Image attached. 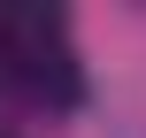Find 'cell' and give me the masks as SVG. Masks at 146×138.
Listing matches in <instances>:
<instances>
[{
	"mask_svg": "<svg viewBox=\"0 0 146 138\" xmlns=\"http://www.w3.org/2000/svg\"><path fill=\"white\" fill-rule=\"evenodd\" d=\"M8 85H23V92L46 100V108H77V100H85V77H77V54H69V46H54V54L8 69Z\"/></svg>",
	"mask_w": 146,
	"mask_h": 138,
	"instance_id": "obj_1",
	"label": "cell"
},
{
	"mask_svg": "<svg viewBox=\"0 0 146 138\" xmlns=\"http://www.w3.org/2000/svg\"><path fill=\"white\" fill-rule=\"evenodd\" d=\"M0 138H8V131H0Z\"/></svg>",
	"mask_w": 146,
	"mask_h": 138,
	"instance_id": "obj_2",
	"label": "cell"
}]
</instances>
